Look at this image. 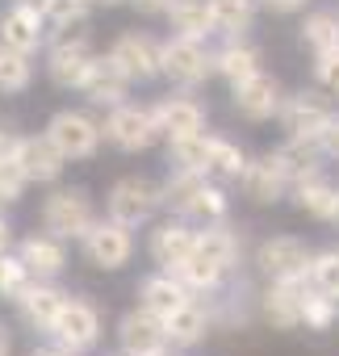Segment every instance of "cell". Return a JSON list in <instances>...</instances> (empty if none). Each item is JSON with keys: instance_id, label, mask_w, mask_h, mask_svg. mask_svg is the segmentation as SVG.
<instances>
[{"instance_id": "obj_1", "label": "cell", "mask_w": 339, "mask_h": 356, "mask_svg": "<svg viewBox=\"0 0 339 356\" xmlns=\"http://www.w3.org/2000/svg\"><path fill=\"white\" fill-rule=\"evenodd\" d=\"M97 42H92V30L88 26H72V30H55L47 38V51H42V72L47 80L59 88V92H80L92 63H97Z\"/></svg>"}, {"instance_id": "obj_2", "label": "cell", "mask_w": 339, "mask_h": 356, "mask_svg": "<svg viewBox=\"0 0 339 356\" xmlns=\"http://www.w3.org/2000/svg\"><path fill=\"white\" fill-rule=\"evenodd\" d=\"M97 218H101V210H97V202L84 185H51V193L38 206L42 231H51L67 243H80L97 227Z\"/></svg>"}, {"instance_id": "obj_3", "label": "cell", "mask_w": 339, "mask_h": 356, "mask_svg": "<svg viewBox=\"0 0 339 356\" xmlns=\"http://www.w3.org/2000/svg\"><path fill=\"white\" fill-rule=\"evenodd\" d=\"M105 214L126 222V227H151L159 214H163V181H155V176L147 172H126L117 176V181L109 185L105 193Z\"/></svg>"}, {"instance_id": "obj_4", "label": "cell", "mask_w": 339, "mask_h": 356, "mask_svg": "<svg viewBox=\"0 0 339 356\" xmlns=\"http://www.w3.org/2000/svg\"><path fill=\"white\" fill-rule=\"evenodd\" d=\"M310 260L314 248L301 235H264L251 248V268L260 273V281H310Z\"/></svg>"}, {"instance_id": "obj_5", "label": "cell", "mask_w": 339, "mask_h": 356, "mask_svg": "<svg viewBox=\"0 0 339 356\" xmlns=\"http://www.w3.org/2000/svg\"><path fill=\"white\" fill-rule=\"evenodd\" d=\"M101 130H105V143L113 151H122V155H142V151H151L163 138L159 118H155V105H134V101L105 109Z\"/></svg>"}, {"instance_id": "obj_6", "label": "cell", "mask_w": 339, "mask_h": 356, "mask_svg": "<svg viewBox=\"0 0 339 356\" xmlns=\"http://www.w3.org/2000/svg\"><path fill=\"white\" fill-rule=\"evenodd\" d=\"M47 138L67 155V163H84V159H97V151L105 147V130H101V118L88 109H55L51 122H47Z\"/></svg>"}, {"instance_id": "obj_7", "label": "cell", "mask_w": 339, "mask_h": 356, "mask_svg": "<svg viewBox=\"0 0 339 356\" xmlns=\"http://www.w3.org/2000/svg\"><path fill=\"white\" fill-rule=\"evenodd\" d=\"M163 80L172 88H201L206 80H214V47L201 38H181V34H167L163 38V55H159Z\"/></svg>"}, {"instance_id": "obj_8", "label": "cell", "mask_w": 339, "mask_h": 356, "mask_svg": "<svg viewBox=\"0 0 339 356\" xmlns=\"http://www.w3.org/2000/svg\"><path fill=\"white\" fill-rule=\"evenodd\" d=\"M134 252H138L134 227H126V222H117V218H109V214H101L97 227L80 239V256H84V264H92L97 273H122V268L134 260Z\"/></svg>"}, {"instance_id": "obj_9", "label": "cell", "mask_w": 339, "mask_h": 356, "mask_svg": "<svg viewBox=\"0 0 339 356\" xmlns=\"http://www.w3.org/2000/svg\"><path fill=\"white\" fill-rule=\"evenodd\" d=\"M47 335H51V343H59V348L72 352V356H88V352L101 343V335H105V318H101L97 302L72 293Z\"/></svg>"}, {"instance_id": "obj_10", "label": "cell", "mask_w": 339, "mask_h": 356, "mask_svg": "<svg viewBox=\"0 0 339 356\" xmlns=\"http://www.w3.org/2000/svg\"><path fill=\"white\" fill-rule=\"evenodd\" d=\"M331 113H335V97L314 84V88L285 92L281 113H276V126H281L285 138H318V134L326 130Z\"/></svg>"}, {"instance_id": "obj_11", "label": "cell", "mask_w": 339, "mask_h": 356, "mask_svg": "<svg viewBox=\"0 0 339 356\" xmlns=\"http://www.w3.org/2000/svg\"><path fill=\"white\" fill-rule=\"evenodd\" d=\"M134 84H151V80H163V67H159V55H163V38L147 34V30H122L109 51H105Z\"/></svg>"}, {"instance_id": "obj_12", "label": "cell", "mask_w": 339, "mask_h": 356, "mask_svg": "<svg viewBox=\"0 0 339 356\" xmlns=\"http://www.w3.org/2000/svg\"><path fill=\"white\" fill-rule=\"evenodd\" d=\"M193 252H197V227H193L189 218L163 214V218L151 222V231H147V256H151L155 268H167V273H172V268L185 264Z\"/></svg>"}, {"instance_id": "obj_13", "label": "cell", "mask_w": 339, "mask_h": 356, "mask_svg": "<svg viewBox=\"0 0 339 356\" xmlns=\"http://www.w3.org/2000/svg\"><path fill=\"white\" fill-rule=\"evenodd\" d=\"M281 101H285V88L272 72H256L251 80L235 84L231 88V109L235 118L251 122V126H264V122H276L281 113Z\"/></svg>"}, {"instance_id": "obj_14", "label": "cell", "mask_w": 339, "mask_h": 356, "mask_svg": "<svg viewBox=\"0 0 339 356\" xmlns=\"http://www.w3.org/2000/svg\"><path fill=\"white\" fill-rule=\"evenodd\" d=\"M155 118H159L163 143L167 138H189V134H201L210 126V105L193 88H176V92L155 101Z\"/></svg>"}, {"instance_id": "obj_15", "label": "cell", "mask_w": 339, "mask_h": 356, "mask_svg": "<svg viewBox=\"0 0 339 356\" xmlns=\"http://www.w3.org/2000/svg\"><path fill=\"white\" fill-rule=\"evenodd\" d=\"M117 348H122L126 356H163V352H172L163 318L151 314V310L138 306V302L117 318Z\"/></svg>"}, {"instance_id": "obj_16", "label": "cell", "mask_w": 339, "mask_h": 356, "mask_svg": "<svg viewBox=\"0 0 339 356\" xmlns=\"http://www.w3.org/2000/svg\"><path fill=\"white\" fill-rule=\"evenodd\" d=\"M47 38H51V26L38 9L22 5V0H9V5L0 9V47L22 51V55H42Z\"/></svg>"}, {"instance_id": "obj_17", "label": "cell", "mask_w": 339, "mask_h": 356, "mask_svg": "<svg viewBox=\"0 0 339 356\" xmlns=\"http://www.w3.org/2000/svg\"><path fill=\"white\" fill-rule=\"evenodd\" d=\"M310 281H264L260 285V323H268L272 331H301V298H306Z\"/></svg>"}, {"instance_id": "obj_18", "label": "cell", "mask_w": 339, "mask_h": 356, "mask_svg": "<svg viewBox=\"0 0 339 356\" xmlns=\"http://www.w3.org/2000/svg\"><path fill=\"white\" fill-rule=\"evenodd\" d=\"M13 155L22 159L30 185H47V189H51V185L63 181V172H67V155L47 138V130H42V134H17Z\"/></svg>"}, {"instance_id": "obj_19", "label": "cell", "mask_w": 339, "mask_h": 356, "mask_svg": "<svg viewBox=\"0 0 339 356\" xmlns=\"http://www.w3.org/2000/svg\"><path fill=\"white\" fill-rule=\"evenodd\" d=\"M163 327H167V343H172V352H193V348H201L218 331L210 298H189L185 306H176L172 314L163 318Z\"/></svg>"}, {"instance_id": "obj_20", "label": "cell", "mask_w": 339, "mask_h": 356, "mask_svg": "<svg viewBox=\"0 0 339 356\" xmlns=\"http://www.w3.org/2000/svg\"><path fill=\"white\" fill-rule=\"evenodd\" d=\"M239 193L251 206H264V210L289 202V176L281 172V163L272 159V151H264V155H256L247 163V172L239 176Z\"/></svg>"}, {"instance_id": "obj_21", "label": "cell", "mask_w": 339, "mask_h": 356, "mask_svg": "<svg viewBox=\"0 0 339 356\" xmlns=\"http://www.w3.org/2000/svg\"><path fill=\"white\" fill-rule=\"evenodd\" d=\"M13 252L26 260L30 277L38 281H59L67 273V239L51 235V231H30L13 243Z\"/></svg>"}, {"instance_id": "obj_22", "label": "cell", "mask_w": 339, "mask_h": 356, "mask_svg": "<svg viewBox=\"0 0 339 356\" xmlns=\"http://www.w3.org/2000/svg\"><path fill=\"white\" fill-rule=\"evenodd\" d=\"M67 298H72V293H67L59 281H38V277H34V281L26 285V293L13 302V310H17V318H22L30 331H42V335H47V331L55 327V318H59V310H63Z\"/></svg>"}, {"instance_id": "obj_23", "label": "cell", "mask_w": 339, "mask_h": 356, "mask_svg": "<svg viewBox=\"0 0 339 356\" xmlns=\"http://www.w3.org/2000/svg\"><path fill=\"white\" fill-rule=\"evenodd\" d=\"M130 88H134V80H130L109 55H97V63H92V72H88V80H84V88H80V97H84L92 109H113V105H126V101H130Z\"/></svg>"}, {"instance_id": "obj_24", "label": "cell", "mask_w": 339, "mask_h": 356, "mask_svg": "<svg viewBox=\"0 0 339 356\" xmlns=\"http://www.w3.org/2000/svg\"><path fill=\"white\" fill-rule=\"evenodd\" d=\"M256 72H264V51L251 42V38H222L214 47V76L222 84H243L251 80Z\"/></svg>"}, {"instance_id": "obj_25", "label": "cell", "mask_w": 339, "mask_h": 356, "mask_svg": "<svg viewBox=\"0 0 339 356\" xmlns=\"http://www.w3.org/2000/svg\"><path fill=\"white\" fill-rule=\"evenodd\" d=\"M197 252H201L206 260H214L218 268H226L231 277H235V273L243 268V260H247L243 231H239V227H231V218H226V222L197 227Z\"/></svg>"}, {"instance_id": "obj_26", "label": "cell", "mask_w": 339, "mask_h": 356, "mask_svg": "<svg viewBox=\"0 0 339 356\" xmlns=\"http://www.w3.org/2000/svg\"><path fill=\"white\" fill-rule=\"evenodd\" d=\"M272 159L289 176V189L297 181H310V176L326 172V151L318 138H281V147H272Z\"/></svg>"}, {"instance_id": "obj_27", "label": "cell", "mask_w": 339, "mask_h": 356, "mask_svg": "<svg viewBox=\"0 0 339 356\" xmlns=\"http://www.w3.org/2000/svg\"><path fill=\"white\" fill-rule=\"evenodd\" d=\"M134 298H138V306H147L151 314H159V318H167L176 306H185L193 293H189V285L176 277V273H167V268H155V273H147L138 285H134Z\"/></svg>"}, {"instance_id": "obj_28", "label": "cell", "mask_w": 339, "mask_h": 356, "mask_svg": "<svg viewBox=\"0 0 339 356\" xmlns=\"http://www.w3.org/2000/svg\"><path fill=\"white\" fill-rule=\"evenodd\" d=\"M289 202H293L297 214H306V218L331 227V218H335V210H339V185L322 172V176H310V181H297V185L289 189Z\"/></svg>"}, {"instance_id": "obj_29", "label": "cell", "mask_w": 339, "mask_h": 356, "mask_svg": "<svg viewBox=\"0 0 339 356\" xmlns=\"http://www.w3.org/2000/svg\"><path fill=\"white\" fill-rule=\"evenodd\" d=\"M297 42L310 51V59L335 55L339 51V9H306L297 26Z\"/></svg>"}, {"instance_id": "obj_30", "label": "cell", "mask_w": 339, "mask_h": 356, "mask_svg": "<svg viewBox=\"0 0 339 356\" xmlns=\"http://www.w3.org/2000/svg\"><path fill=\"white\" fill-rule=\"evenodd\" d=\"M167 30L181 34V38H201L210 42L214 38V0H172L167 9Z\"/></svg>"}, {"instance_id": "obj_31", "label": "cell", "mask_w": 339, "mask_h": 356, "mask_svg": "<svg viewBox=\"0 0 339 356\" xmlns=\"http://www.w3.org/2000/svg\"><path fill=\"white\" fill-rule=\"evenodd\" d=\"M172 273L189 285V293H193V298H214V293H222V289H226V281H231V273H226V268H218L214 260H206L201 252H193V256H189L185 264H176ZM235 277H239V273H235Z\"/></svg>"}, {"instance_id": "obj_32", "label": "cell", "mask_w": 339, "mask_h": 356, "mask_svg": "<svg viewBox=\"0 0 339 356\" xmlns=\"http://www.w3.org/2000/svg\"><path fill=\"white\" fill-rule=\"evenodd\" d=\"M206 181H210L206 172H193V168H167V176H163V210L185 218L189 206H193V197L206 189Z\"/></svg>"}, {"instance_id": "obj_33", "label": "cell", "mask_w": 339, "mask_h": 356, "mask_svg": "<svg viewBox=\"0 0 339 356\" xmlns=\"http://www.w3.org/2000/svg\"><path fill=\"white\" fill-rule=\"evenodd\" d=\"M247 163H251V155L235 143V138H226V134H214V147H210V163H206V176H214V181H222V185H239V176L247 172Z\"/></svg>"}, {"instance_id": "obj_34", "label": "cell", "mask_w": 339, "mask_h": 356, "mask_svg": "<svg viewBox=\"0 0 339 356\" xmlns=\"http://www.w3.org/2000/svg\"><path fill=\"white\" fill-rule=\"evenodd\" d=\"M260 0H214V38H247Z\"/></svg>"}, {"instance_id": "obj_35", "label": "cell", "mask_w": 339, "mask_h": 356, "mask_svg": "<svg viewBox=\"0 0 339 356\" xmlns=\"http://www.w3.org/2000/svg\"><path fill=\"white\" fill-rule=\"evenodd\" d=\"M30 88H34V55L0 47V92H5V97H22Z\"/></svg>"}, {"instance_id": "obj_36", "label": "cell", "mask_w": 339, "mask_h": 356, "mask_svg": "<svg viewBox=\"0 0 339 356\" xmlns=\"http://www.w3.org/2000/svg\"><path fill=\"white\" fill-rule=\"evenodd\" d=\"M210 147H214V134H210V130L189 134V138H167V168H193V172H206Z\"/></svg>"}, {"instance_id": "obj_37", "label": "cell", "mask_w": 339, "mask_h": 356, "mask_svg": "<svg viewBox=\"0 0 339 356\" xmlns=\"http://www.w3.org/2000/svg\"><path fill=\"white\" fill-rule=\"evenodd\" d=\"M335 323H339V306H335V298L310 285L306 298H301V327L314 331V335H326Z\"/></svg>"}, {"instance_id": "obj_38", "label": "cell", "mask_w": 339, "mask_h": 356, "mask_svg": "<svg viewBox=\"0 0 339 356\" xmlns=\"http://www.w3.org/2000/svg\"><path fill=\"white\" fill-rule=\"evenodd\" d=\"M26 189H30V176H26L22 159L13 155V147L0 151V210L17 206V202L26 197Z\"/></svg>"}, {"instance_id": "obj_39", "label": "cell", "mask_w": 339, "mask_h": 356, "mask_svg": "<svg viewBox=\"0 0 339 356\" xmlns=\"http://www.w3.org/2000/svg\"><path fill=\"white\" fill-rule=\"evenodd\" d=\"M88 13H92V0H47L42 5V17L55 30H72V26H88Z\"/></svg>"}, {"instance_id": "obj_40", "label": "cell", "mask_w": 339, "mask_h": 356, "mask_svg": "<svg viewBox=\"0 0 339 356\" xmlns=\"http://www.w3.org/2000/svg\"><path fill=\"white\" fill-rule=\"evenodd\" d=\"M34 277H30V268H26V260L17 256V252H5L0 256V302H17L22 293H26V285H30Z\"/></svg>"}, {"instance_id": "obj_41", "label": "cell", "mask_w": 339, "mask_h": 356, "mask_svg": "<svg viewBox=\"0 0 339 356\" xmlns=\"http://www.w3.org/2000/svg\"><path fill=\"white\" fill-rule=\"evenodd\" d=\"M310 285L322 289V293L339 289V248H318L314 252V260H310Z\"/></svg>"}, {"instance_id": "obj_42", "label": "cell", "mask_w": 339, "mask_h": 356, "mask_svg": "<svg viewBox=\"0 0 339 356\" xmlns=\"http://www.w3.org/2000/svg\"><path fill=\"white\" fill-rule=\"evenodd\" d=\"M314 84L331 97H339V51L335 55H318L314 59Z\"/></svg>"}, {"instance_id": "obj_43", "label": "cell", "mask_w": 339, "mask_h": 356, "mask_svg": "<svg viewBox=\"0 0 339 356\" xmlns=\"http://www.w3.org/2000/svg\"><path fill=\"white\" fill-rule=\"evenodd\" d=\"M318 143H322L326 159H335V163H339V109L331 113V122H326V130L318 134Z\"/></svg>"}, {"instance_id": "obj_44", "label": "cell", "mask_w": 339, "mask_h": 356, "mask_svg": "<svg viewBox=\"0 0 339 356\" xmlns=\"http://www.w3.org/2000/svg\"><path fill=\"white\" fill-rule=\"evenodd\" d=\"M260 9L276 13V17H293V13H306L310 0H260Z\"/></svg>"}, {"instance_id": "obj_45", "label": "cell", "mask_w": 339, "mask_h": 356, "mask_svg": "<svg viewBox=\"0 0 339 356\" xmlns=\"http://www.w3.org/2000/svg\"><path fill=\"white\" fill-rule=\"evenodd\" d=\"M130 5H134L142 17H167V9H172V0H130Z\"/></svg>"}, {"instance_id": "obj_46", "label": "cell", "mask_w": 339, "mask_h": 356, "mask_svg": "<svg viewBox=\"0 0 339 356\" xmlns=\"http://www.w3.org/2000/svg\"><path fill=\"white\" fill-rule=\"evenodd\" d=\"M13 243H17V235H13V222L5 218V210H0V256H5V252H13Z\"/></svg>"}, {"instance_id": "obj_47", "label": "cell", "mask_w": 339, "mask_h": 356, "mask_svg": "<svg viewBox=\"0 0 339 356\" xmlns=\"http://www.w3.org/2000/svg\"><path fill=\"white\" fill-rule=\"evenodd\" d=\"M0 356H13V331L0 323Z\"/></svg>"}, {"instance_id": "obj_48", "label": "cell", "mask_w": 339, "mask_h": 356, "mask_svg": "<svg viewBox=\"0 0 339 356\" xmlns=\"http://www.w3.org/2000/svg\"><path fill=\"white\" fill-rule=\"evenodd\" d=\"M30 356H72V352H63L59 343H47V348H34Z\"/></svg>"}, {"instance_id": "obj_49", "label": "cell", "mask_w": 339, "mask_h": 356, "mask_svg": "<svg viewBox=\"0 0 339 356\" xmlns=\"http://www.w3.org/2000/svg\"><path fill=\"white\" fill-rule=\"evenodd\" d=\"M13 143H17V134H13V130H5V126H0V151H9Z\"/></svg>"}, {"instance_id": "obj_50", "label": "cell", "mask_w": 339, "mask_h": 356, "mask_svg": "<svg viewBox=\"0 0 339 356\" xmlns=\"http://www.w3.org/2000/svg\"><path fill=\"white\" fill-rule=\"evenodd\" d=\"M331 227H335V231H339V210H335V218H331Z\"/></svg>"}, {"instance_id": "obj_51", "label": "cell", "mask_w": 339, "mask_h": 356, "mask_svg": "<svg viewBox=\"0 0 339 356\" xmlns=\"http://www.w3.org/2000/svg\"><path fill=\"white\" fill-rule=\"evenodd\" d=\"M105 356H126V352H122V348H117V352H105Z\"/></svg>"}, {"instance_id": "obj_52", "label": "cell", "mask_w": 339, "mask_h": 356, "mask_svg": "<svg viewBox=\"0 0 339 356\" xmlns=\"http://www.w3.org/2000/svg\"><path fill=\"white\" fill-rule=\"evenodd\" d=\"M331 298H335V306H339V289H335V293H331Z\"/></svg>"}]
</instances>
